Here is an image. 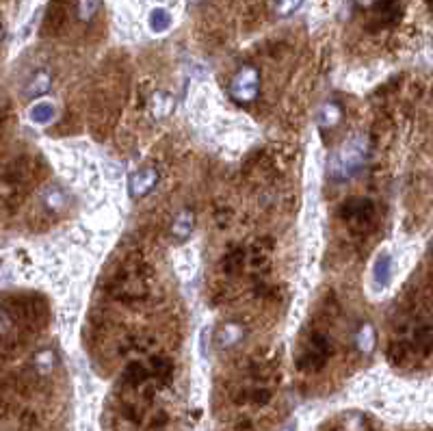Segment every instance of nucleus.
<instances>
[{
    "mask_svg": "<svg viewBox=\"0 0 433 431\" xmlns=\"http://www.w3.org/2000/svg\"><path fill=\"white\" fill-rule=\"evenodd\" d=\"M158 182V172L154 170V167H143V170L135 172L133 176H130V184H128V191L133 197H145L149 191L154 189Z\"/></svg>",
    "mask_w": 433,
    "mask_h": 431,
    "instance_id": "4",
    "label": "nucleus"
},
{
    "mask_svg": "<svg viewBox=\"0 0 433 431\" xmlns=\"http://www.w3.org/2000/svg\"><path fill=\"white\" fill-rule=\"evenodd\" d=\"M343 217L347 219L349 226H355V223H370L373 221V204L368 200H349L343 206Z\"/></svg>",
    "mask_w": 433,
    "mask_h": 431,
    "instance_id": "5",
    "label": "nucleus"
},
{
    "mask_svg": "<svg viewBox=\"0 0 433 431\" xmlns=\"http://www.w3.org/2000/svg\"><path fill=\"white\" fill-rule=\"evenodd\" d=\"M338 122H341V108H338L336 104L327 102L321 111H318V126L321 128H332Z\"/></svg>",
    "mask_w": 433,
    "mask_h": 431,
    "instance_id": "14",
    "label": "nucleus"
},
{
    "mask_svg": "<svg viewBox=\"0 0 433 431\" xmlns=\"http://www.w3.org/2000/svg\"><path fill=\"white\" fill-rule=\"evenodd\" d=\"M373 277H375V284L379 288H386L392 279V258L390 254H379L377 260H375V267H373Z\"/></svg>",
    "mask_w": 433,
    "mask_h": 431,
    "instance_id": "8",
    "label": "nucleus"
},
{
    "mask_svg": "<svg viewBox=\"0 0 433 431\" xmlns=\"http://www.w3.org/2000/svg\"><path fill=\"white\" fill-rule=\"evenodd\" d=\"M42 200L50 211H63L67 206V197L59 186H48V189L44 191V195H42Z\"/></svg>",
    "mask_w": 433,
    "mask_h": 431,
    "instance_id": "12",
    "label": "nucleus"
},
{
    "mask_svg": "<svg viewBox=\"0 0 433 431\" xmlns=\"http://www.w3.org/2000/svg\"><path fill=\"white\" fill-rule=\"evenodd\" d=\"M56 115V108L52 102L48 100H42V102H35L31 108H28V120L31 124H37V126H46L54 120Z\"/></svg>",
    "mask_w": 433,
    "mask_h": 431,
    "instance_id": "7",
    "label": "nucleus"
},
{
    "mask_svg": "<svg viewBox=\"0 0 433 431\" xmlns=\"http://www.w3.org/2000/svg\"><path fill=\"white\" fill-rule=\"evenodd\" d=\"M50 85H52V81H50L48 74L37 72L35 76L28 81V85L24 87V96L26 98H40V96H44V93L50 91Z\"/></svg>",
    "mask_w": 433,
    "mask_h": 431,
    "instance_id": "10",
    "label": "nucleus"
},
{
    "mask_svg": "<svg viewBox=\"0 0 433 431\" xmlns=\"http://www.w3.org/2000/svg\"><path fill=\"white\" fill-rule=\"evenodd\" d=\"M258 91H260V76H258V70H254L252 65L240 67L234 74V79L230 81V96L236 102L256 100Z\"/></svg>",
    "mask_w": 433,
    "mask_h": 431,
    "instance_id": "3",
    "label": "nucleus"
},
{
    "mask_svg": "<svg viewBox=\"0 0 433 431\" xmlns=\"http://www.w3.org/2000/svg\"><path fill=\"white\" fill-rule=\"evenodd\" d=\"M240 339V330L238 327H234V325H225L223 327V332H221V345H225V347H228V345H232V343H236Z\"/></svg>",
    "mask_w": 433,
    "mask_h": 431,
    "instance_id": "19",
    "label": "nucleus"
},
{
    "mask_svg": "<svg viewBox=\"0 0 433 431\" xmlns=\"http://www.w3.org/2000/svg\"><path fill=\"white\" fill-rule=\"evenodd\" d=\"M33 368H35L37 375H42V377L50 375L52 368H54V353H52L50 349L40 351V353H37L35 358H33Z\"/></svg>",
    "mask_w": 433,
    "mask_h": 431,
    "instance_id": "13",
    "label": "nucleus"
},
{
    "mask_svg": "<svg viewBox=\"0 0 433 431\" xmlns=\"http://www.w3.org/2000/svg\"><path fill=\"white\" fill-rule=\"evenodd\" d=\"M189 3H193V5H195V3H199V0H189Z\"/></svg>",
    "mask_w": 433,
    "mask_h": 431,
    "instance_id": "21",
    "label": "nucleus"
},
{
    "mask_svg": "<svg viewBox=\"0 0 433 431\" xmlns=\"http://www.w3.org/2000/svg\"><path fill=\"white\" fill-rule=\"evenodd\" d=\"M149 375H152V371H149L145 364L133 362V364H128L126 371H124V384L133 386V388H139V386H143L149 380Z\"/></svg>",
    "mask_w": 433,
    "mask_h": 431,
    "instance_id": "9",
    "label": "nucleus"
},
{
    "mask_svg": "<svg viewBox=\"0 0 433 431\" xmlns=\"http://www.w3.org/2000/svg\"><path fill=\"white\" fill-rule=\"evenodd\" d=\"M100 11V0H79V17L81 22H91Z\"/></svg>",
    "mask_w": 433,
    "mask_h": 431,
    "instance_id": "17",
    "label": "nucleus"
},
{
    "mask_svg": "<svg viewBox=\"0 0 433 431\" xmlns=\"http://www.w3.org/2000/svg\"><path fill=\"white\" fill-rule=\"evenodd\" d=\"M149 106H152V113L156 117H167L174 108V96H169V93H165V91H158L152 96V100H149Z\"/></svg>",
    "mask_w": 433,
    "mask_h": 431,
    "instance_id": "11",
    "label": "nucleus"
},
{
    "mask_svg": "<svg viewBox=\"0 0 433 431\" xmlns=\"http://www.w3.org/2000/svg\"><path fill=\"white\" fill-rule=\"evenodd\" d=\"M357 5L364 7V9H368V7H373V5H377V0H357Z\"/></svg>",
    "mask_w": 433,
    "mask_h": 431,
    "instance_id": "20",
    "label": "nucleus"
},
{
    "mask_svg": "<svg viewBox=\"0 0 433 431\" xmlns=\"http://www.w3.org/2000/svg\"><path fill=\"white\" fill-rule=\"evenodd\" d=\"M355 341H357V349H360L362 353H370L373 347H375V332H373V327L368 323H364L360 327V332H357Z\"/></svg>",
    "mask_w": 433,
    "mask_h": 431,
    "instance_id": "16",
    "label": "nucleus"
},
{
    "mask_svg": "<svg viewBox=\"0 0 433 431\" xmlns=\"http://www.w3.org/2000/svg\"><path fill=\"white\" fill-rule=\"evenodd\" d=\"M366 158H368V141L362 135L351 137L332 156L329 172L334 178H341V180L351 178L366 165Z\"/></svg>",
    "mask_w": 433,
    "mask_h": 431,
    "instance_id": "1",
    "label": "nucleus"
},
{
    "mask_svg": "<svg viewBox=\"0 0 433 431\" xmlns=\"http://www.w3.org/2000/svg\"><path fill=\"white\" fill-rule=\"evenodd\" d=\"M193 226H195L193 211L184 209L176 215V219L172 223V234L176 236V241H184V238H189V234L193 232Z\"/></svg>",
    "mask_w": 433,
    "mask_h": 431,
    "instance_id": "6",
    "label": "nucleus"
},
{
    "mask_svg": "<svg viewBox=\"0 0 433 431\" xmlns=\"http://www.w3.org/2000/svg\"><path fill=\"white\" fill-rule=\"evenodd\" d=\"M169 26H172V15L161 7L152 9V13H149V29H152L154 33H165Z\"/></svg>",
    "mask_w": 433,
    "mask_h": 431,
    "instance_id": "15",
    "label": "nucleus"
},
{
    "mask_svg": "<svg viewBox=\"0 0 433 431\" xmlns=\"http://www.w3.org/2000/svg\"><path fill=\"white\" fill-rule=\"evenodd\" d=\"M334 347H332V341L327 339L325 334H314L310 339V345H308V351L299 355L297 360V366L306 373H314V371H321L327 362V358L332 355Z\"/></svg>",
    "mask_w": 433,
    "mask_h": 431,
    "instance_id": "2",
    "label": "nucleus"
},
{
    "mask_svg": "<svg viewBox=\"0 0 433 431\" xmlns=\"http://www.w3.org/2000/svg\"><path fill=\"white\" fill-rule=\"evenodd\" d=\"M304 0H273V11L281 17H286V15H293Z\"/></svg>",
    "mask_w": 433,
    "mask_h": 431,
    "instance_id": "18",
    "label": "nucleus"
}]
</instances>
